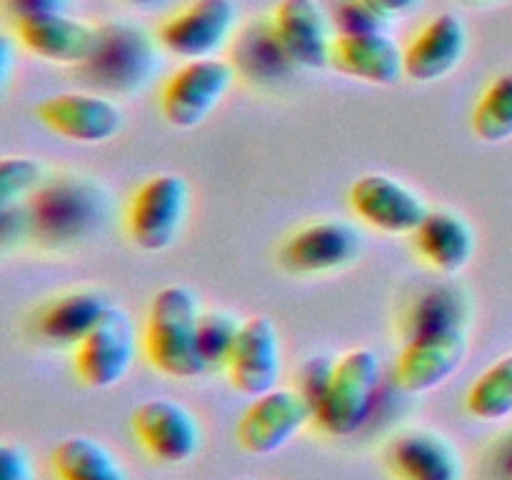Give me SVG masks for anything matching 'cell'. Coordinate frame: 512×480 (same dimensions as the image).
Returning a JSON list of instances; mask_svg holds the SVG:
<instances>
[{
  "instance_id": "cell-5",
  "label": "cell",
  "mask_w": 512,
  "mask_h": 480,
  "mask_svg": "<svg viewBox=\"0 0 512 480\" xmlns=\"http://www.w3.org/2000/svg\"><path fill=\"white\" fill-rule=\"evenodd\" d=\"M233 80L235 70L228 60H185V65H180L165 80L160 93V113L168 125L178 130L198 128L228 95Z\"/></svg>"
},
{
  "instance_id": "cell-24",
  "label": "cell",
  "mask_w": 512,
  "mask_h": 480,
  "mask_svg": "<svg viewBox=\"0 0 512 480\" xmlns=\"http://www.w3.org/2000/svg\"><path fill=\"white\" fill-rule=\"evenodd\" d=\"M465 318H468L465 295L455 285H433L410 303L403 335L408 340L415 335L438 333V330L465 328Z\"/></svg>"
},
{
  "instance_id": "cell-23",
  "label": "cell",
  "mask_w": 512,
  "mask_h": 480,
  "mask_svg": "<svg viewBox=\"0 0 512 480\" xmlns=\"http://www.w3.org/2000/svg\"><path fill=\"white\" fill-rule=\"evenodd\" d=\"M50 465L58 480H130L118 455L90 435H70L53 448Z\"/></svg>"
},
{
  "instance_id": "cell-26",
  "label": "cell",
  "mask_w": 512,
  "mask_h": 480,
  "mask_svg": "<svg viewBox=\"0 0 512 480\" xmlns=\"http://www.w3.org/2000/svg\"><path fill=\"white\" fill-rule=\"evenodd\" d=\"M473 133L498 145L512 138V73H503L485 88L473 110Z\"/></svg>"
},
{
  "instance_id": "cell-13",
  "label": "cell",
  "mask_w": 512,
  "mask_h": 480,
  "mask_svg": "<svg viewBox=\"0 0 512 480\" xmlns=\"http://www.w3.org/2000/svg\"><path fill=\"white\" fill-rule=\"evenodd\" d=\"M103 205L98 188L83 178H63L38 190L30 208V225L38 235L53 243L83 238L95 223Z\"/></svg>"
},
{
  "instance_id": "cell-15",
  "label": "cell",
  "mask_w": 512,
  "mask_h": 480,
  "mask_svg": "<svg viewBox=\"0 0 512 480\" xmlns=\"http://www.w3.org/2000/svg\"><path fill=\"white\" fill-rule=\"evenodd\" d=\"M225 368H228L233 388L248 398H258L278 388L280 373H283V345H280V333L273 320L265 315L243 320V328Z\"/></svg>"
},
{
  "instance_id": "cell-29",
  "label": "cell",
  "mask_w": 512,
  "mask_h": 480,
  "mask_svg": "<svg viewBox=\"0 0 512 480\" xmlns=\"http://www.w3.org/2000/svg\"><path fill=\"white\" fill-rule=\"evenodd\" d=\"M333 368H335V360L323 358H308V363L298 370V390L305 395V400L310 403L315 413V405L320 403V398L325 395L328 390L330 378H333Z\"/></svg>"
},
{
  "instance_id": "cell-2",
  "label": "cell",
  "mask_w": 512,
  "mask_h": 480,
  "mask_svg": "<svg viewBox=\"0 0 512 480\" xmlns=\"http://www.w3.org/2000/svg\"><path fill=\"white\" fill-rule=\"evenodd\" d=\"M380 360L370 348H353L335 360L328 390L315 405L313 423L333 438L358 433L375 408Z\"/></svg>"
},
{
  "instance_id": "cell-20",
  "label": "cell",
  "mask_w": 512,
  "mask_h": 480,
  "mask_svg": "<svg viewBox=\"0 0 512 480\" xmlns=\"http://www.w3.org/2000/svg\"><path fill=\"white\" fill-rule=\"evenodd\" d=\"M330 68L363 83L390 88L405 78L403 50L383 30L338 33L330 50Z\"/></svg>"
},
{
  "instance_id": "cell-12",
  "label": "cell",
  "mask_w": 512,
  "mask_h": 480,
  "mask_svg": "<svg viewBox=\"0 0 512 480\" xmlns=\"http://www.w3.org/2000/svg\"><path fill=\"white\" fill-rule=\"evenodd\" d=\"M45 128L73 143H105L123 130L125 113L115 100L98 93H58L35 108Z\"/></svg>"
},
{
  "instance_id": "cell-16",
  "label": "cell",
  "mask_w": 512,
  "mask_h": 480,
  "mask_svg": "<svg viewBox=\"0 0 512 480\" xmlns=\"http://www.w3.org/2000/svg\"><path fill=\"white\" fill-rule=\"evenodd\" d=\"M398 480H463V455L448 435L433 428H405L385 448Z\"/></svg>"
},
{
  "instance_id": "cell-36",
  "label": "cell",
  "mask_w": 512,
  "mask_h": 480,
  "mask_svg": "<svg viewBox=\"0 0 512 480\" xmlns=\"http://www.w3.org/2000/svg\"><path fill=\"white\" fill-rule=\"evenodd\" d=\"M128 5H135V8H158L165 0H125Z\"/></svg>"
},
{
  "instance_id": "cell-31",
  "label": "cell",
  "mask_w": 512,
  "mask_h": 480,
  "mask_svg": "<svg viewBox=\"0 0 512 480\" xmlns=\"http://www.w3.org/2000/svg\"><path fill=\"white\" fill-rule=\"evenodd\" d=\"M0 480H35L33 458L18 443L0 445Z\"/></svg>"
},
{
  "instance_id": "cell-38",
  "label": "cell",
  "mask_w": 512,
  "mask_h": 480,
  "mask_svg": "<svg viewBox=\"0 0 512 480\" xmlns=\"http://www.w3.org/2000/svg\"><path fill=\"white\" fill-rule=\"evenodd\" d=\"M238 480H260V478H238Z\"/></svg>"
},
{
  "instance_id": "cell-14",
  "label": "cell",
  "mask_w": 512,
  "mask_h": 480,
  "mask_svg": "<svg viewBox=\"0 0 512 480\" xmlns=\"http://www.w3.org/2000/svg\"><path fill=\"white\" fill-rule=\"evenodd\" d=\"M270 30L293 68L320 70L330 65L335 35L318 0H280L270 15Z\"/></svg>"
},
{
  "instance_id": "cell-18",
  "label": "cell",
  "mask_w": 512,
  "mask_h": 480,
  "mask_svg": "<svg viewBox=\"0 0 512 480\" xmlns=\"http://www.w3.org/2000/svg\"><path fill=\"white\" fill-rule=\"evenodd\" d=\"M468 53V28L453 13L430 18L403 48L405 78L415 83H438L448 78Z\"/></svg>"
},
{
  "instance_id": "cell-19",
  "label": "cell",
  "mask_w": 512,
  "mask_h": 480,
  "mask_svg": "<svg viewBox=\"0 0 512 480\" xmlns=\"http://www.w3.org/2000/svg\"><path fill=\"white\" fill-rule=\"evenodd\" d=\"M155 63V48L143 30L133 25L110 23L100 28L98 48L88 68L98 83L115 90L138 88L145 83Z\"/></svg>"
},
{
  "instance_id": "cell-35",
  "label": "cell",
  "mask_w": 512,
  "mask_h": 480,
  "mask_svg": "<svg viewBox=\"0 0 512 480\" xmlns=\"http://www.w3.org/2000/svg\"><path fill=\"white\" fill-rule=\"evenodd\" d=\"M13 48H10V40L3 38V83H8L10 78V65H13Z\"/></svg>"
},
{
  "instance_id": "cell-10",
  "label": "cell",
  "mask_w": 512,
  "mask_h": 480,
  "mask_svg": "<svg viewBox=\"0 0 512 480\" xmlns=\"http://www.w3.org/2000/svg\"><path fill=\"white\" fill-rule=\"evenodd\" d=\"M363 248V235L343 220H315L295 230L280 248L283 268L295 275H323L353 263Z\"/></svg>"
},
{
  "instance_id": "cell-34",
  "label": "cell",
  "mask_w": 512,
  "mask_h": 480,
  "mask_svg": "<svg viewBox=\"0 0 512 480\" xmlns=\"http://www.w3.org/2000/svg\"><path fill=\"white\" fill-rule=\"evenodd\" d=\"M373 10H378L385 20L395 18V15H403L408 10H413L420 0H365Z\"/></svg>"
},
{
  "instance_id": "cell-28",
  "label": "cell",
  "mask_w": 512,
  "mask_h": 480,
  "mask_svg": "<svg viewBox=\"0 0 512 480\" xmlns=\"http://www.w3.org/2000/svg\"><path fill=\"white\" fill-rule=\"evenodd\" d=\"M43 185V165L33 158L10 155L0 160V210L23 203Z\"/></svg>"
},
{
  "instance_id": "cell-22",
  "label": "cell",
  "mask_w": 512,
  "mask_h": 480,
  "mask_svg": "<svg viewBox=\"0 0 512 480\" xmlns=\"http://www.w3.org/2000/svg\"><path fill=\"white\" fill-rule=\"evenodd\" d=\"M110 310V300L98 290H70L50 300L38 318V330L53 343L78 345Z\"/></svg>"
},
{
  "instance_id": "cell-11",
  "label": "cell",
  "mask_w": 512,
  "mask_h": 480,
  "mask_svg": "<svg viewBox=\"0 0 512 480\" xmlns=\"http://www.w3.org/2000/svg\"><path fill=\"white\" fill-rule=\"evenodd\" d=\"M133 433L138 443L160 463H185L203 445L198 418L173 398H150L133 413Z\"/></svg>"
},
{
  "instance_id": "cell-30",
  "label": "cell",
  "mask_w": 512,
  "mask_h": 480,
  "mask_svg": "<svg viewBox=\"0 0 512 480\" xmlns=\"http://www.w3.org/2000/svg\"><path fill=\"white\" fill-rule=\"evenodd\" d=\"M388 20L370 8L365 0H348L343 8L338 10V33H373V30H383Z\"/></svg>"
},
{
  "instance_id": "cell-17",
  "label": "cell",
  "mask_w": 512,
  "mask_h": 480,
  "mask_svg": "<svg viewBox=\"0 0 512 480\" xmlns=\"http://www.w3.org/2000/svg\"><path fill=\"white\" fill-rule=\"evenodd\" d=\"M15 33L30 55L60 65H85L100 40V28L68 13L15 20Z\"/></svg>"
},
{
  "instance_id": "cell-9",
  "label": "cell",
  "mask_w": 512,
  "mask_h": 480,
  "mask_svg": "<svg viewBox=\"0 0 512 480\" xmlns=\"http://www.w3.org/2000/svg\"><path fill=\"white\" fill-rule=\"evenodd\" d=\"M465 328L438 330L405 340L395 360V383L405 393H430L448 383L468 358Z\"/></svg>"
},
{
  "instance_id": "cell-21",
  "label": "cell",
  "mask_w": 512,
  "mask_h": 480,
  "mask_svg": "<svg viewBox=\"0 0 512 480\" xmlns=\"http://www.w3.org/2000/svg\"><path fill=\"white\" fill-rule=\"evenodd\" d=\"M410 238L420 258L440 275L463 273L475 255L473 225L453 210H428Z\"/></svg>"
},
{
  "instance_id": "cell-3",
  "label": "cell",
  "mask_w": 512,
  "mask_h": 480,
  "mask_svg": "<svg viewBox=\"0 0 512 480\" xmlns=\"http://www.w3.org/2000/svg\"><path fill=\"white\" fill-rule=\"evenodd\" d=\"M188 210V180L183 175L160 173L135 190L125 215V228L135 248L145 253H163L183 233Z\"/></svg>"
},
{
  "instance_id": "cell-8",
  "label": "cell",
  "mask_w": 512,
  "mask_h": 480,
  "mask_svg": "<svg viewBox=\"0 0 512 480\" xmlns=\"http://www.w3.org/2000/svg\"><path fill=\"white\" fill-rule=\"evenodd\" d=\"M348 203L365 225L388 235H413L430 210L423 195L385 173L360 175L350 185Z\"/></svg>"
},
{
  "instance_id": "cell-27",
  "label": "cell",
  "mask_w": 512,
  "mask_h": 480,
  "mask_svg": "<svg viewBox=\"0 0 512 480\" xmlns=\"http://www.w3.org/2000/svg\"><path fill=\"white\" fill-rule=\"evenodd\" d=\"M240 328H243V323L233 313H225V310H208V313H203V318H200L198 343L208 368L228 365V358L233 353Z\"/></svg>"
},
{
  "instance_id": "cell-25",
  "label": "cell",
  "mask_w": 512,
  "mask_h": 480,
  "mask_svg": "<svg viewBox=\"0 0 512 480\" xmlns=\"http://www.w3.org/2000/svg\"><path fill=\"white\" fill-rule=\"evenodd\" d=\"M465 410L475 420L498 423L512 415V353L495 360L485 373L475 378L465 395Z\"/></svg>"
},
{
  "instance_id": "cell-7",
  "label": "cell",
  "mask_w": 512,
  "mask_h": 480,
  "mask_svg": "<svg viewBox=\"0 0 512 480\" xmlns=\"http://www.w3.org/2000/svg\"><path fill=\"white\" fill-rule=\"evenodd\" d=\"M313 420V408L298 388H273L253 398L238 420V443L250 455L283 450Z\"/></svg>"
},
{
  "instance_id": "cell-1",
  "label": "cell",
  "mask_w": 512,
  "mask_h": 480,
  "mask_svg": "<svg viewBox=\"0 0 512 480\" xmlns=\"http://www.w3.org/2000/svg\"><path fill=\"white\" fill-rule=\"evenodd\" d=\"M200 300L185 285H165L153 295L145 318L143 345L150 365L175 380H193L208 373L200 353Z\"/></svg>"
},
{
  "instance_id": "cell-4",
  "label": "cell",
  "mask_w": 512,
  "mask_h": 480,
  "mask_svg": "<svg viewBox=\"0 0 512 480\" xmlns=\"http://www.w3.org/2000/svg\"><path fill=\"white\" fill-rule=\"evenodd\" d=\"M135 355H138V330L133 318L118 305H110L98 325L75 345V375L80 383L93 390L115 388L128 378Z\"/></svg>"
},
{
  "instance_id": "cell-6",
  "label": "cell",
  "mask_w": 512,
  "mask_h": 480,
  "mask_svg": "<svg viewBox=\"0 0 512 480\" xmlns=\"http://www.w3.org/2000/svg\"><path fill=\"white\" fill-rule=\"evenodd\" d=\"M238 28L235 0H190L163 20L158 45L180 60L218 58Z\"/></svg>"
},
{
  "instance_id": "cell-33",
  "label": "cell",
  "mask_w": 512,
  "mask_h": 480,
  "mask_svg": "<svg viewBox=\"0 0 512 480\" xmlns=\"http://www.w3.org/2000/svg\"><path fill=\"white\" fill-rule=\"evenodd\" d=\"M490 468L498 480H512V428L490 450Z\"/></svg>"
},
{
  "instance_id": "cell-32",
  "label": "cell",
  "mask_w": 512,
  "mask_h": 480,
  "mask_svg": "<svg viewBox=\"0 0 512 480\" xmlns=\"http://www.w3.org/2000/svg\"><path fill=\"white\" fill-rule=\"evenodd\" d=\"M70 0H5V10L13 15L15 20L33 18V15H48V13H65Z\"/></svg>"
},
{
  "instance_id": "cell-37",
  "label": "cell",
  "mask_w": 512,
  "mask_h": 480,
  "mask_svg": "<svg viewBox=\"0 0 512 480\" xmlns=\"http://www.w3.org/2000/svg\"><path fill=\"white\" fill-rule=\"evenodd\" d=\"M463 3H470V5H490V3H500V0H463Z\"/></svg>"
}]
</instances>
